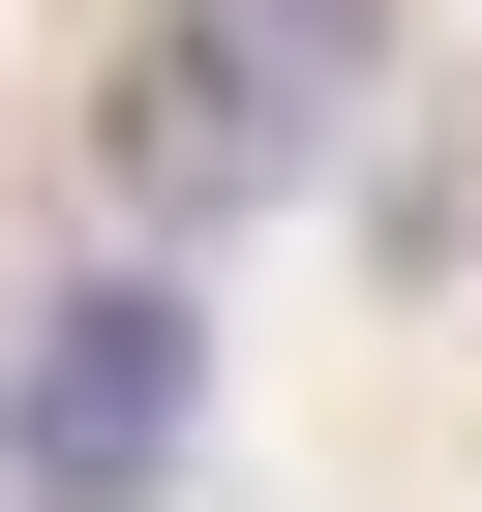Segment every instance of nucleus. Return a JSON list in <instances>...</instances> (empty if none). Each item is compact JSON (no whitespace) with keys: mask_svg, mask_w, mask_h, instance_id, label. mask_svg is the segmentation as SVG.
I'll list each match as a JSON object with an SVG mask.
<instances>
[{"mask_svg":"<svg viewBox=\"0 0 482 512\" xmlns=\"http://www.w3.org/2000/svg\"><path fill=\"white\" fill-rule=\"evenodd\" d=\"M332 91H362V0H151V31L91 61V181L151 241H211V211H272L332 151Z\"/></svg>","mask_w":482,"mask_h":512,"instance_id":"1","label":"nucleus"},{"mask_svg":"<svg viewBox=\"0 0 482 512\" xmlns=\"http://www.w3.org/2000/svg\"><path fill=\"white\" fill-rule=\"evenodd\" d=\"M181 422H211L181 272H91V302L0 332V482H31V512H151V482H181Z\"/></svg>","mask_w":482,"mask_h":512,"instance_id":"2","label":"nucleus"}]
</instances>
